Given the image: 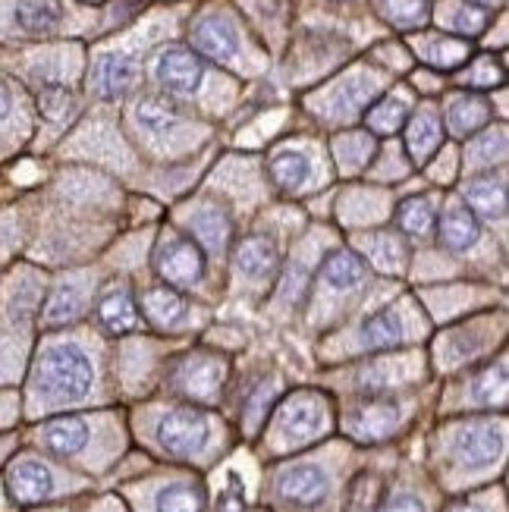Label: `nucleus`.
Segmentation results:
<instances>
[{
	"label": "nucleus",
	"instance_id": "nucleus-2",
	"mask_svg": "<svg viewBox=\"0 0 509 512\" xmlns=\"http://www.w3.org/2000/svg\"><path fill=\"white\" fill-rule=\"evenodd\" d=\"M208 440H211V421L198 409H170L158 421V443L170 456L192 459L208 447Z\"/></svg>",
	"mask_w": 509,
	"mask_h": 512
},
{
	"label": "nucleus",
	"instance_id": "nucleus-35",
	"mask_svg": "<svg viewBox=\"0 0 509 512\" xmlns=\"http://www.w3.org/2000/svg\"><path fill=\"white\" fill-rule=\"evenodd\" d=\"M412 371V359H396V362H381L371 365V371H365V384H381L390 387L393 381H409Z\"/></svg>",
	"mask_w": 509,
	"mask_h": 512
},
{
	"label": "nucleus",
	"instance_id": "nucleus-34",
	"mask_svg": "<svg viewBox=\"0 0 509 512\" xmlns=\"http://www.w3.org/2000/svg\"><path fill=\"white\" fill-rule=\"evenodd\" d=\"M406 117H409L406 101H400V98H387V101H381V104L368 114V126H371L374 132H396V129H400V126L406 123Z\"/></svg>",
	"mask_w": 509,
	"mask_h": 512
},
{
	"label": "nucleus",
	"instance_id": "nucleus-45",
	"mask_svg": "<svg viewBox=\"0 0 509 512\" xmlns=\"http://www.w3.org/2000/svg\"><path fill=\"white\" fill-rule=\"evenodd\" d=\"M450 512H481L478 506H469V503H462V506H453Z\"/></svg>",
	"mask_w": 509,
	"mask_h": 512
},
{
	"label": "nucleus",
	"instance_id": "nucleus-32",
	"mask_svg": "<svg viewBox=\"0 0 509 512\" xmlns=\"http://www.w3.org/2000/svg\"><path fill=\"white\" fill-rule=\"evenodd\" d=\"M469 57V41L459 38H434L425 51V60L437 70H456V66Z\"/></svg>",
	"mask_w": 509,
	"mask_h": 512
},
{
	"label": "nucleus",
	"instance_id": "nucleus-18",
	"mask_svg": "<svg viewBox=\"0 0 509 512\" xmlns=\"http://www.w3.org/2000/svg\"><path fill=\"white\" fill-rule=\"evenodd\" d=\"M362 249L368 252V261L384 274H403L409 264V249L390 233H374L362 239Z\"/></svg>",
	"mask_w": 509,
	"mask_h": 512
},
{
	"label": "nucleus",
	"instance_id": "nucleus-10",
	"mask_svg": "<svg viewBox=\"0 0 509 512\" xmlns=\"http://www.w3.org/2000/svg\"><path fill=\"white\" fill-rule=\"evenodd\" d=\"M192 44L202 54H208L211 60H220V63L233 60L236 51H239V41H236L233 26H230L227 19H220V16L198 19L195 29H192Z\"/></svg>",
	"mask_w": 509,
	"mask_h": 512
},
{
	"label": "nucleus",
	"instance_id": "nucleus-16",
	"mask_svg": "<svg viewBox=\"0 0 509 512\" xmlns=\"http://www.w3.org/2000/svg\"><path fill=\"white\" fill-rule=\"evenodd\" d=\"M98 324L107 330V333H129L132 327L139 324V311H136V302L126 293V289H107V293L98 299Z\"/></svg>",
	"mask_w": 509,
	"mask_h": 512
},
{
	"label": "nucleus",
	"instance_id": "nucleus-4",
	"mask_svg": "<svg viewBox=\"0 0 509 512\" xmlns=\"http://www.w3.org/2000/svg\"><path fill=\"white\" fill-rule=\"evenodd\" d=\"M277 494L293 503V506H318L327 500L330 494V475L321 469L315 462H302V465H293V469H286L280 478H277Z\"/></svg>",
	"mask_w": 509,
	"mask_h": 512
},
{
	"label": "nucleus",
	"instance_id": "nucleus-8",
	"mask_svg": "<svg viewBox=\"0 0 509 512\" xmlns=\"http://www.w3.org/2000/svg\"><path fill=\"white\" fill-rule=\"evenodd\" d=\"M400 425V406L393 399H368L349 415V434L359 440H384Z\"/></svg>",
	"mask_w": 509,
	"mask_h": 512
},
{
	"label": "nucleus",
	"instance_id": "nucleus-1",
	"mask_svg": "<svg viewBox=\"0 0 509 512\" xmlns=\"http://www.w3.org/2000/svg\"><path fill=\"white\" fill-rule=\"evenodd\" d=\"M92 381H95L92 359L73 343L51 346L41 355L35 374L38 390L48 399H57V403H76V399H82L92 390Z\"/></svg>",
	"mask_w": 509,
	"mask_h": 512
},
{
	"label": "nucleus",
	"instance_id": "nucleus-42",
	"mask_svg": "<svg viewBox=\"0 0 509 512\" xmlns=\"http://www.w3.org/2000/svg\"><path fill=\"white\" fill-rule=\"evenodd\" d=\"M381 512H425V503L418 500L415 494H393Z\"/></svg>",
	"mask_w": 509,
	"mask_h": 512
},
{
	"label": "nucleus",
	"instance_id": "nucleus-19",
	"mask_svg": "<svg viewBox=\"0 0 509 512\" xmlns=\"http://www.w3.org/2000/svg\"><path fill=\"white\" fill-rule=\"evenodd\" d=\"M60 16H63L60 0H19L16 4V26L29 35L54 32Z\"/></svg>",
	"mask_w": 509,
	"mask_h": 512
},
{
	"label": "nucleus",
	"instance_id": "nucleus-40",
	"mask_svg": "<svg viewBox=\"0 0 509 512\" xmlns=\"http://www.w3.org/2000/svg\"><path fill=\"white\" fill-rule=\"evenodd\" d=\"M500 79V73L494 70V60H478L475 70L466 76V85H475V88H488Z\"/></svg>",
	"mask_w": 509,
	"mask_h": 512
},
{
	"label": "nucleus",
	"instance_id": "nucleus-12",
	"mask_svg": "<svg viewBox=\"0 0 509 512\" xmlns=\"http://www.w3.org/2000/svg\"><path fill=\"white\" fill-rule=\"evenodd\" d=\"M136 76H139L136 60L126 57V54H107L95 70L98 95L101 98H120L129 92L132 85H136Z\"/></svg>",
	"mask_w": 509,
	"mask_h": 512
},
{
	"label": "nucleus",
	"instance_id": "nucleus-41",
	"mask_svg": "<svg viewBox=\"0 0 509 512\" xmlns=\"http://www.w3.org/2000/svg\"><path fill=\"white\" fill-rule=\"evenodd\" d=\"M217 512H242V491H239L236 475H230L227 491L217 497Z\"/></svg>",
	"mask_w": 509,
	"mask_h": 512
},
{
	"label": "nucleus",
	"instance_id": "nucleus-7",
	"mask_svg": "<svg viewBox=\"0 0 509 512\" xmlns=\"http://www.w3.org/2000/svg\"><path fill=\"white\" fill-rule=\"evenodd\" d=\"M327 425V412L321 406V399L315 396H296L290 399V403L283 406L280 412V434L286 440H293V443H302V440H312L324 431Z\"/></svg>",
	"mask_w": 509,
	"mask_h": 512
},
{
	"label": "nucleus",
	"instance_id": "nucleus-17",
	"mask_svg": "<svg viewBox=\"0 0 509 512\" xmlns=\"http://www.w3.org/2000/svg\"><path fill=\"white\" fill-rule=\"evenodd\" d=\"M321 280L330 286V289H340V293H346V289H356L365 283V264L356 252H346V249H337L330 252L321 264Z\"/></svg>",
	"mask_w": 509,
	"mask_h": 512
},
{
	"label": "nucleus",
	"instance_id": "nucleus-27",
	"mask_svg": "<svg viewBox=\"0 0 509 512\" xmlns=\"http://www.w3.org/2000/svg\"><path fill=\"white\" fill-rule=\"evenodd\" d=\"M189 227L198 239L205 242V249H211V252H220L230 239V220L214 208H198L189 217Z\"/></svg>",
	"mask_w": 509,
	"mask_h": 512
},
{
	"label": "nucleus",
	"instance_id": "nucleus-20",
	"mask_svg": "<svg viewBox=\"0 0 509 512\" xmlns=\"http://www.w3.org/2000/svg\"><path fill=\"white\" fill-rule=\"evenodd\" d=\"M466 202L469 211H478L481 217H503L506 214V186L494 176H475L466 183Z\"/></svg>",
	"mask_w": 509,
	"mask_h": 512
},
{
	"label": "nucleus",
	"instance_id": "nucleus-9",
	"mask_svg": "<svg viewBox=\"0 0 509 512\" xmlns=\"http://www.w3.org/2000/svg\"><path fill=\"white\" fill-rule=\"evenodd\" d=\"M7 487L19 503H41L54 494V475L38 459H19L7 472Z\"/></svg>",
	"mask_w": 509,
	"mask_h": 512
},
{
	"label": "nucleus",
	"instance_id": "nucleus-29",
	"mask_svg": "<svg viewBox=\"0 0 509 512\" xmlns=\"http://www.w3.org/2000/svg\"><path fill=\"white\" fill-rule=\"evenodd\" d=\"M79 311H82V289L76 283H63L51 293L48 305H44V321L66 324V321L79 318Z\"/></svg>",
	"mask_w": 509,
	"mask_h": 512
},
{
	"label": "nucleus",
	"instance_id": "nucleus-23",
	"mask_svg": "<svg viewBox=\"0 0 509 512\" xmlns=\"http://www.w3.org/2000/svg\"><path fill=\"white\" fill-rule=\"evenodd\" d=\"M205 494L192 481H173L154 497V512H202Z\"/></svg>",
	"mask_w": 509,
	"mask_h": 512
},
{
	"label": "nucleus",
	"instance_id": "nucleus-3",
	"mask_svg": "<svg viewBox=\"0 0 509 512\" xmlns=\"http://www.w3.org/2000/svg\"><path fill=\"white\" fill-rule=\"evenodd\" d=\"M158 274L173 286H192L205 274V255L189 239H164L158 249Z\"/></svg>",
	"mask_w": 509,
	"mask_h": 512
},
{
	"label": "nucleus",
	"instance_id": "nucleus-21",
	"mask_svg": "<svg viewBox=\"0 0 509 512\" xmlns=\"http://www.w3.org/2000/svg\"><path fill=\"white\" fill-rule=\"evenodd\" d=\"M403 340H406V324L396 308L378 311V315L368 318L362 327V346H368V349H390Z\"/></svg>",
	"mask_w": 509,
	"mask_h": 512
},
{
	"label": "nucleus",
	"instance_id": "nucleus-43",
	"mask_svg": "<svg viewBox=\"0 0 509 512\" xmlns=\"http://www.w3.org/2000/svg\"><path fill=\"white\" fill-rule=\"evenodd\" d=\"M264 406H271V390L268 387H258L255 390V396L246 403V412H249V418L252 421H261V415H264Z\"/></svg>",
	"mask_w": 509,
	"mask_h": 512
},
{
	"label": "nucleus",
	"instance_id": "nucleus-37",
	"mask_svg": "<svg viewBox=\"0 0 509 512\" xmlns=\"http://www.w3.org/2000/svg\"><path fill=\"white\" fill-rule=\"evenodd\" d=\"M371 92H374L371 82H349L337 98V107H343V114H352V110H359L371 98Z\"/></svg>",
	"mask_w": 509,
	"mask_h": 512
},
{
	"label": "nucleus",
	"instance_id": "nucleus-13",
	"mask_svg": "<svg viewBox=\"0 0 509 512\" xmlns=\"http://www.w3.org/2000/svg\"><path fill=\"white\" fill-rule=\"evenodd\" d=\"M41 443L54 456H76L88 443V425L82 418H54L41 428Z\"/></svg>",
	"mask_w": 509,
	"mask_h": 512
},
{
	"label": "nucleus",
	"instance_id": "nucleus-44",
	"mask_svg": "<svg viewBox=\"0 0 509 512\" xmlns=\"http://www.w3.org/2000/svg\"><path fill=\"white\" fill-rule=\"evenodd\" d=\"M10 114V88L0 82V120Z\"/></svg>",
	"mask_w": 509,
	"mask_h": 512
},
{
	"label": "nucleus",
	"instance_id": "nucleus-24",
	"mask_svg": "<svg viewBox=\"0 0 509 512\" xmlns=\"http://www.w3.org/2000/svg\"><path fill=\"white\" fill-rule=\"evenodd\" d=\"M444 139V129H440V120L434 114H418L412 123H409V136H406V148L412 154V161H428L434 148Z\"/></svg>",
	"mask_w": 509,
	"mask_h": 512
},
{
	"label": "nucleus",
	"instance_id": "nucleus-14",
	"mask_svg": "<svg viewBox=\"0 0 509 512\" xmlns=\"http://www.w3.org/2000/svg\"><path fill=\"white\" fill-rule=\"evenodd\" d=\"M481 236L478 217L466 205H453L440 217V239L450 252H469Z\"/></svg>",
	"mask_w": 509,
	"mask_h": 512
},
{
	"label": "nucleus",
	"instance_id": "nucleus-5",
	"mask_svg": "<svg viewBox=\"0 0 509 512\" xmlns=\"http://www.w3.org/2000/svg\"><path fill=\"white\" fill-rule=\"evenodd\" d=\"M453 453L462 465L469 469H481V465H491L494 459L503 456V428L488 425V421H475L466 425L453 437Z\"/></svg>",
	"mask_w": 509,
	"mask_h": 512
},
{
	"label": "nucleus",
	"instance_id": "nucleus-15",
	"mask_svg": "<svg viewBox=\"0 0 509 512\" xmlns=\"http://www.w3.org/2000/svg\"><path fill=\"white\" fill-rule=\"evenodd\" d=\"M220 365L214 359H205V355H195L189 359L180 374H176V384L186 396H195V399H214L217 390H220Z\"/></svg>",
	"mask_w": 509,
	"mask_h": 512
},
{
	"label": "nucleus",
	"instance_id": "nucleus-36",
	"mask_svg": "<svg viewBox=\"0 0 509 512\" xmlns=\"http://www.w3.org/2000/svg\"><path fill=\"white\" fill-rule=\"evenodd\" d=\"M41 110H44V117H51V120H60L66 110H70V95H66V88H60V85H48L41 92Z\"/></svg>",
	"mask_w": 509,
	"mask_h": 512
},
{
	"label": "nucleus",
	"instance_id": "nucleus-30",
	"mask_svg": "<svg viewBox=\"0 0 509 512\" xmlns=\"http://www.w3.org/2000/svg\"><path fill=\"white\" fill-rule=\"evenodd\" d=\"M145 311L154 324L176 327L186 318V302L176 293H167V289H151V293L145 296Z\"/></svg>",
	"mask_w": 509,
	"mask_h": 512
},
{
	"label": "nucleus",
	"instance_id": "nucleus-6",
	"mask_svg": "<svg viewBox=\"0 0 509 512\" xmlns=\"http://www.w3.org/2000/svg\"><path fill=\"white\" fill-rule=\"evenodd\" d=\"M154 76L173 95H192L198 85H202L205 66L192 51L186 48H167L158 63H154Z\"/></svg>",
	"mask_w": 509,
	"mask_h": 512
},
{
	"label": "nucleus",
	"instance_id": "nucleus-38",
	"mask_svg": "<svg viewBox=\"0 0 509 512\" xmlns=\"http://www.w3.org/2000/svg\"><path fill=\"white\" fill-rule=\"evenodd\" d=\"M478 154H475V164H484V167H491L494 164V158L500 161L503 158V151H506V139H503V132H497V136H494V132H491V136H484L481 139V145L475 148Z\"/></svg>",
	"mask_w": 509,
	"mask_h": 512
},
{
	"label": "nucleus",
	"instance_id": "nucleus-46",
	"mask_svg": "<svg viewBox=\"0 0 509 512\" xmlns=\"http://www.w3.org/2000/svg\"><path fill=\"white\" fill-rule=\"evenodd\" d=\"M472 4H481V7H494V4H500V0H472Z\"/></svg>",
	"mask_w": 509,
	"mask_h": 512
},
{
	"label": "nucleus",
	"instance_id": "nucleus-11",
	"mask_svg": "<svg viewBox=\"0 0 509 512\" xmlns=\"http://www.w3.org/2000/svg\"><path fill=\"white\" fill-rule=\"evenodd\" d=\"M277 267V249L271 239L249 236L236 246V271L246 280H268Z\"/></svg>",
	"mask_w": 509,
	"mask_h": 512
},
{
	"label": "nucleus",
	"instance_id": "nucleus-26",
	"mask_svg": "<svg viewBox=\"0 0 509 512\" xmlns=\"http://www.w3.org/2000/svg\"><path fill=\"white\" fill-rule=\"evenodd\" d=\"M334 154L343 173H359L368 167L374 154V139L368 132H346V136L334 139Z\"/></svg>",
	"mask_w": 509,
	"mask_h": 512
},
{
	"label": "nucleus",
	"instance_id": "nucleus-39",
	"mask_svg": "<svg viewBox=\"0 0 509 512\" xmlns=\"http://www.w3.org/2000/svg\"><path fill=\"white\" fill-rule=\"evenodd\" d=\"M453 26L462 32V35H478L484 26H488V16H484V10L478 7H466V10H459L456 13V22Z\"/></svg>",
	"mask_w": 509,
	"mask_h": 512
},
{
	"label": "nucleus",
	"instance_id": "nucleus-28",
	"mask_svg": "<svg viewBox=\"0 0 509 512\" xmlns=\"http://www.w3.org/2000/svg\"><path fill=\"white\" fill-rule=\"evenodd\" d=\"M396 224L400 230H406L409 236H425L434 227V205L425 195H412L396 208Z\"/></svg>",
	"mask_w": 509,
	"mask_h": 512
},
{
	"label": "nucleus",
	"instance_id": "nucleus-33",
	"mask_svg": "<svg viewBox=\"0 0 509 512\" xmlns=\"http://www.w3.org/2000/svg\"><path fill=\"white\" fill-rule=\"evenodd\" d=\"M384 13L393 26L400 29H415L425 26L428 19V0H384Z\"/></svg>",
	"mask_w": 509,
	"mask_h": 512
},
{
	"label": "nucleus",
	"instance_id": "nucleus-25",
	"mask_svg": "<svg viewBox=\"0 0 509 512\" xmlns=\"http://www.w3.org/2000/svg\"><path fill=\"white\" fill-rule=\"evenodd\" d=\"M271 176L283 192H296L308 183L312 176V161L302 151H280L271 161Z\"/></svg>",
	"mask_w": 509,
	"mask_h": 512
},
{
	"label": "nucleus",
	"instance_id": "nucleus-22",
	"mask_svg": "<svg viewBox=\"0 0 509 512\" xmlns=\"http://www.w3.org/2000/svg\"><path fill=\"white\" fill-rule=\"evenodd\" d=\"M447 120L456 136H472L475 129H481L491 120V107H488V101H481L475 95H462L450 104Z\"/></svg>",
	"mask_w": 509,
	"mask_h": 512
},
{
	"label": "nucleus",
	"instance_id": "nucleus-31",
	"mask_svg": "<svg viewBox=\"0 0 509 512\" xmlns=\"http://www.w3.org/2000/svg\"><path fill=\"white\" fill-rule=\"evenodd\" d=\"M136 120L145 132H151V136H164V132H170L176 126L173 107L161 98H142L136 104Z\"/></svg>",
	"mask_w": 509,
	"mask_h": 512
}]
</instances>
